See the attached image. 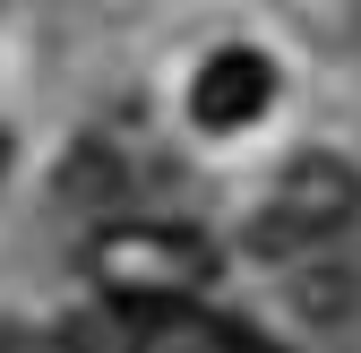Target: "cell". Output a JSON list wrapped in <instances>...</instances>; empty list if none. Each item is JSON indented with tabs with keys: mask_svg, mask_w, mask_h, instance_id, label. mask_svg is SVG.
I'll return each mask as SVG.
<instances>
[{
	"mask_svg": "<svg viewBox=\"0 0 361 353\" xmlns=\"http://www.w3.org/2000/svg\"><path fill=\"white\" fill-rule=\"evenodd\" d=\"M353 207H361V172H353L344 155H327V147H319V155H293L284 181H276V198H267L258 225H250V250H258V258H293V250H310V241L344 233Z\"/></svg>",
	"mask_w": 361,
	"mask_h": 353,
	"instance_id": "6da1fadb",
	"label": "cell"
},
{
	"mask_svg": "<svg viewBox=\"0 0 361 353\" xmlns=\"http://www.w3.org/2000/svg\"><path fill=\"white\" fill-rule=\"evenodd\" d=\"M95 285L112 301H147V293H207L215 285V250L180 225H121L95 241Z\"/></svg>",
	"mask_w": 361,
	"mask_h": 353,
	"instance_id": "7a4b0ae2",
	"label": "cell"
},
{
	"mask_svg": "<svg viewBox=\"0 0 361 353\" xmlns=\"http://www.w3.org/2000/svg\"><path fill=\"white\" fill-rule=\"evenodd\" d=\"M121 328L138 336V353H276L250 319L198 311V293H147V301H121Z\"/></svg>",
	"mask_w": 361,
	"mask_h": 353,
	"instance_id": "3957f363",
	"label": "cell"
},
{
	"mask_svg": "<svg viewBox=\"0 0 361 353\" xmlns=\"http://www.w3.org/2000/svg\"><path fill=\"white\" fill-rule=\"evenodd\" d=\"M267 104H276V61L250 52V43H224V52L198 69V86H190V112L207 129H250Z\"/></svg>",
	"mask_w": 361,
	"mask_h": 353,
	"instance_id": "277c9868",
	"label": "cell"
},
{
	"mask_svg": "<svg viewBox=\"0 0 361 353\" xmlns=\"http://www.w3.org/2000/svg\"><path fill=\"white\" fill-rule=\"evenodd\" d=\"M0 172H9V129H0Z\"/></svg>",
	"mask_w": 361,
	"mask_h": 353,
	"instance_id": "5b68a950",
	"label": "cell"
}]
</instances>
